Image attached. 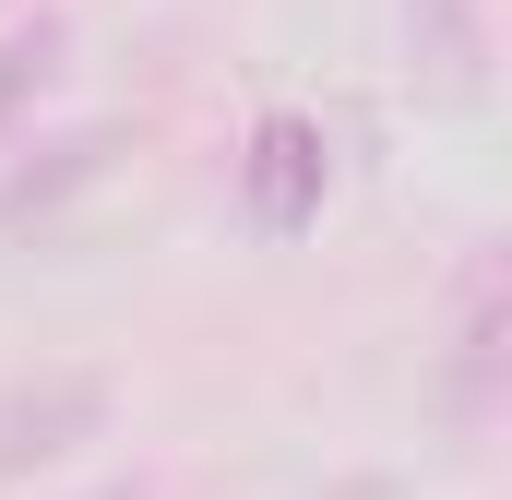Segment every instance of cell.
Returning <instances> with one entry per match:
<instances>
[{
  "label": "cell",
  "mask_w": 512,
  "mask_h": 500,
  "mask_svg": "<svg viewBox=\"0 0 512 500\" xmlns=\"http://www.w3.org/2000/svg\"><path fill=\"white\" fill-rule=\"evenodd\" d=\"M322 191H334V143H322V120L274 108V120L251 131V155H239V215H251L262 239H298V227H322Z\"/></svg>",
  "instance_id": "obj_1"
},
{
  "label": "cell",
  "mask_w": 512,
  "mask_h": 500,
  "mask_svg": "<svg viewBox=\"0 0 512 500\" xmlns=\"http://www.w3.org/2000/svg\"><path fill=\"white\" fill-rule=\"evenodd\" d=\"M108 429V381L96 370H36V381H0V477H36L60 453H84Z\"/></svg>",
  "instance_id": "obj_2"
},
{
  "label": "cell",
  "mask_w": 512,
  "mask_h": 500,
  "mask_svg": "<svg viewBox=\"0 0 512 500\" xmlns=\"http://www.w3.org/2000/svg\"><path fill=\"white\" fill-rule=\"evenodd\" d=\"M60 72H72V24L60 12H12L0 24V155L36 131V108L60 96Z\"/></svg>",
  "instance_id": "obj_3"
},
{
  "label": "cell",
  "mask_w": 512,
  "mask_h": 500,
  "mask_svg": "<svg viewBox=\"0 0 512 500\" xmlns=\"http://www.w3.org/2000/svg\"><path fill=\"white\" fill-rule=\"evenodd\" d=\"M405 48L441 96H477L489 84V0H405Z\"/></svg>",
  "instance_id": "obj_4"
}]
</instances>
